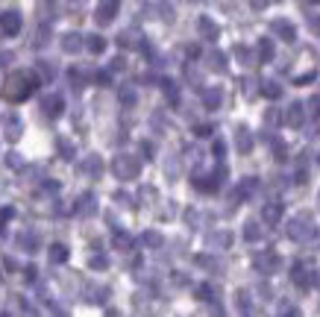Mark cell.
I'll return each instance as SVG.
<instances>
[{"instance_id": "13", "label": "cell", "mask_w": 320, "mask_h": 317, "mask_svg": "<svg viewBox=\"0 0 320 317\" xmlns=\"http://www.w3.org/2000/svg\"><path fill=\"white\" fill-rule=\"evenodd\" d=\"M59 150H62V156H65V159H74V150L68 147L65 141H59Z\"/></svg>"}, {"instance_id": "7", "label": "cell", "mask_w": 320, "mask_h": 317, "mask_svg": "<svg viewBox=\"0 0 320 317\" xmlns=\"http://www.w3.org/2000/svg\"><path fill=\"white\" fill-rule=\"evenodd\" d=\"M115 12H118V3H100V6H97V18H100V24H109V21L115 18Z\"/></svg>"}, {"instance_id": "8", "label": "cell", "mask_w": 320, "mask_h": 317, "mask_svg": "<svg viewBox=\"0 0 320 317\" xmlns=\"http://www.w3.org/2000/svg\"><path fill=\"white\" fill-rule=\"evenodd\" d=\"M85 44H88V50H91V53H103V50H106V41H103L100 35H88V41H85Z\"/></svg>"}, {"instance_id": "5", "label": "cell", "mask_w": 320, "mask_h": 317, "mask_svg": "<svg viewBox=\"0 0 320 317\" xmlns=\"http://www.w3.org/2000/svg\"><path fill=\"white\" fill-rule=\"evenodd\" d=\"M3 135H6V138H9V141H18V138H21V117H9V120H6V130H3Z\"/></svg>"}, {"instance_id": "11", "label": "cell", "mask_w": 320, "mask_h": 317, "mask_svg": "<svg viewBox=\"0 0 320 317\" xmlns=\"http://www.w3.org/2000/svg\"><path fill=\"white\" fill-rule=\"evenodd\" d=\"M6 165H9V167H21V159H18V153H6Z\"/></svg>"}, {"instance_id": "1", "label": "cell", "mask_w": 320, "mask_h": 317, "mask_svg": "<svg viewBox=\"0 0 320 317\" xmlns=\"http://www.w3.org/2000/svg\"><path fill=\"white\" fill-rule=\"evenodd\" d=\"M35 88H38V77H35L33 71H12V74L3 80V100L24 103Z\"/></svg>"}, {"instance_id": "3", "label": "cell", "mask_w": 320, "mask_h": 317, "mask_svg": "<svg viewBox=\"0 0 320 317\" xmlns=\"http://www.w3.org/2000/svg\"><path fill=\"white\" fill-rule=\"evenodd\" d=\"M41 112H44L47 117H59L62 115V97H59V94L44 97V100H41Z\"/></svg>"}, {"instance_id": "9", "label": "cell", "mask_w": 320, "mask_h": 317, "mask_svg": "<svg viewBox=\"0 0 320 317\" xmlns=\"http://www.w3.org/2000/svg\"><path fill=\"white\" fill-rule=\"evenodd\" d=\"M38 71H41V77H44V80H53V74H56V68H53L50 62H44V59L38 62Z\"/></svg>"}, {"instance_id": "14", "label": "cell", "mask_w": 320, "mask_h": 317, "mask_svg": "<svg viewBox=\"0 0 320 317\" xmlns=\"http://www.w3.org/2000/svg\"><path fill=\"white\" fill-rule=\"evenodd\" d=\"M265 217H268V220H276V217H279V209H268V212H265Z\"/></svg>"}, {"instance_id": "10", "label": "cell", "mask_w": 320, "mask_h": 317, "mask_svg": "<svg viewBox=\"0 0 320 317\" xmlns=\"http://www.w3.org/2000/svg\"><path fill=\"white\" fill-rule=\"evenodd\" d=\"M35 273H38V270H35V265H27V267H24V279H27V282H33Z\"/></svg>"}, {"instance_id": "6", "label": "cell", "mask_w": 320, "mask_h": 317, "mask_svg": "<svg viewBox=\"0 0 320 317\" xmlns=\"http://www.w3.org/2000/svg\"><path fill=\"white\" fill-rule=\"evenodd\" d=\"M47 256H50L53 265H62V262H68V247H65V244H50Z\"/></svg>"}, {"instance_id": "4", "label": "cell", "mask_w": 320, "mask_h": 317, "mask_svg": "<svg viewBox=\"0 0 320 317\" xmlns=\"http://www.w3.org/2000/svg\"><path fill=\"white\" fill-rule=\"evenodd\" d=\"M80 47H83V38H80L77 33H65L62 35V50L65 53H77Z\"/></svg>"}, {"instance_id": "15", "label": "cell", "mask_w": 320, "mask_h": 317, "mask_svg": "<svg viewBox=\"0 0 320 317\" xmlns=\"http://www.w3.org/2000/svg\"><path fill=\"white\" fill-rule=\"evenodd\" d=\"M91 267H106V259H91Z\"/></svg>"}, {"instance_id": "2", "label": "cell", "mask_w": 320, "mask_h": 317, "mask_svg": "<svg viewBox=\"0 0 320 317\" xmlns=\"http://www.w3.org/2000/svg\"><path fill=\"white\" fill-rule=\"evenodd\" d=\"M21 24H24V18L18 9H6L3 15H0V33L3 35H18L21 33Z\"/></svg>"}, {"instance_id": "12", "label": "cell", "mask_w": 320, "mask_h": 317, "mask_svg": "<svg viewBox=\"0 0 320 317\" xmlns=\"http://www.w3.org/2000/svg\"><path fill=\"white\" fill-rule=\"evenodd\" d=\"M18 241H21V244H27V247H35V235H27V232H24Z\"/></svg>"}]
</instances>
